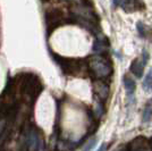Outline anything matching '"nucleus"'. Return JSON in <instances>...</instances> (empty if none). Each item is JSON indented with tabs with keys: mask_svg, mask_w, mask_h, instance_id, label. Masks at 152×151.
I'll list each match as a JSON object with an SVG mask.
<instances>
[{
	"mask_svg": "<svg viewBox=\"0 0 152 151\" xmlns=\"http://www.w3.org/2000/svg\"><path fill=\"white\" fill-rule=\"evenodd\" d=\"M69 18L67 14L60 8H50L45 14V22L47 25L48 33L50 34L52 31H55L57 27L63 25L64 23Z\"/></svg>",
	"mask_w": 152,
	"mask_h": 151,
	"instance_id": "nucleus-1",
	"label": "nucleus"
},
{
	"mask_svg": "<svg viewBox=\"0 0 152 151\" xmlns=\"http://www.w3.org/2000/svg\"><path fill=\"white\" fill-rule=\"evenodd\" d=\"M90 68L96 77H107L111 74V65L101 55L93 56L90 59Z\"/></svg>",
	"mask_w": 152,
	"mask_h": 151,
	"instance_id": "nucleus-2",
	"label": "nucleus"
},
{
	"mask_svg": "<svg viewBox=\"0 0 152 151\" xmlns=\"http://www.w3.org/2000/svg\"><path fill=\"white\" fill-rule=\"evenodd\" d=\"M114 4L116 6L123 8L125 12H128V13L140 10L141 8L144 7L142 0H114Z\"/></svg>",
	"mask_w": 152,
	"mask_h": 151,
	"instance_id": "nucleus-3",
	"label": "nucleus"
},
{
	"mask_svg": "<svg viewBox=\"0 0 152 151\" xmlns=\"http://www.w3.org/2000/svg\"><path fill=\"white\" fill-rule=\"evenodd\" d=\"M109 48V43H108L107 39L103 38V37H98V39L94 41V44H93V51L99 54V55H102L104 54L106 51L108 50Z\"/></svg>",
	"mask_w": 152,
	"mask_h": 151,
	"instance_id": "nucleus-4",
	"label": "nucleus"
},
{
	"mask_svg": "<svg viewBox=\"0 0 152 151\" xmlns=\"http://www.w3.org/2000/svg\"><path fill=\"white\" fill-rule=\"evenodd\" d=\"M131 72L139 78L142 77L143 72H144V64H143V62H141L139 58L134 59L133 63L131 64Z\"/></svg>",
	"mask_w": 152,
	"mask_h": 151,
	"instance_id": "nucleus-5",
	"label": "nucleus"
},
{
	"mask_svg": "<svg viewBox=\"0 0 152 151\" xmlns=\"http://www.w3.org/2000/svg\"><path fill=\"white\" fill-rule=\"evenodd\" d=\"M94 92L101 99H106L109 95V88L103 82L96 81V82H94Z\"/></svg>",
	"mask_w": 152,
	"mask_h": 151,
	"instance_id": "nucleus-6",
	"label": "nucleus"
},
{
	"mask_svg": "<svg viewBox=\"0 0 152 151\" xmlns=\"http://www.w3.org/2000/svg\"><path fill=\"white\" fill-rule=\"evenodd\" d=\"M39 142H40V140H38L37 133L34 132V131H32V132L28 134V138H27V145H28L30 150L31 151L37 150L39 147Z\"/></svg>",
	"mask_w": 152,
	"mask_h": 151,
	"instance_id": "nucleus-7",
	"label": "nucleus"
},
{
	"mask_svg": "<svg viewBox=\"0 0 152 151\" xmlns=\"http://www.w3.org/2000/svg\"><path fill=\"white\" fill-rule=\"evenodd\" d=\"M124 85H125V89H126L128 95H133L135 89H136V84H135L133 78H131V77H128V76H125V77H124Z\"/></svg>",
	"mask_w": 152,
	"mask_h": 151,
	"instance_id": "nucleus-8",
	"label": "nucleus"
},
{
	"mask_svg": "<svg viewBox=\"0 0 152 151\" xmlns=\"http://www.w3.org/2000/svg\"><path fill=\"white\" fill-rule=\"evenodd\" d=\"M143 89L146 91H150L152 90V68L149 70V73L146 74L145 80L143 82Z\"/></svg>",
	"mask_w": 152,
	"mask_h": 151,
	"instance_id": "nucleus-9",
	"label": "nucleus"
},
{
	"mask_svg": "<svg viewBox=\"0 0 152 151\" xmlns=\"http://www.w3.org/2000/svg\"><path fill=\"white\" fill-rule=\"evenodd\" d=\"M151 117H152V108L150 106H146L145 109H144V114H143V122L144 123L150 122Z\"/></svg>",
	"mask_w": 152,
	"mask_h": 151,
	"instance_id": "nucleus-10",
	"label": "nucleus"
},
{
	"mask_svg": "<svg viewBox=\"0 0 152 151\" xmlns=\"http://www.w3.org/2000/svg\"><path fill=\"white\" fill-rule=\"evenodd\" d=\"M137 31H139V34L142 38L145 37V26L143 25L142 22H139V23H137Z\"/></svg>",
	"mask_w": 152,
	"mask_h": 151,
	"instance_id": "nucleus-11",
	"label": "nucleus"
},
{
	"mask_svg": "<svg viewBox=\"0 0 152 151\" xmlns=\"http://www.w3.org/2000/svg\"><path fill=\"white\" fill-rule=\"evenodd\" d=\"M95 144H96V139H93V140L90 142L89 144H88L86 147H85V148H84V150H83V151H91L92 149H93V148H94Z\"/></svg>",
	"mask_w": 152,
	"mask_h": 151,
	"instance_id": "nucleus-12",
	"label": "nucleus"
},
{
	"mask_svg": "<svg viewBox=\"0 0 152 151\" xmlns=\"http://www.w3.org/2000/svg\"><path fill=\"white\" fill-rule=\"evenodd\" d=\"M148 59H149V54L144 50L143 51V64H144V65L148 63Z\"/></svg>",
	"mask_w": 152,
	"mask_h": 151,
	"instance_id": "nucleus-13",
	"label": "nucleus"
},
{
	"mask_svg": "<svg viewBox=\"0 0 152 151\" xmlns=\"http://www.w3.org/2000/svg\"><path fill=\"white\" fill-rule=\"evenodd\" d=\"M98 151H106V144H101L100 149H99Z\"/></svg>",
	"mask_w": 152,
	"mask_h": 151,
	"instance_id": "nucleus-14",
	"label": "nucleus"
},
{
	"mask_svg": "<svg viewBox=\"0 0 152 151\" xmlns=\"http://www.w3.org/2000/svg\"><path fill=\"white\" fill-rule=\"evenodd\" d=\"M42 2H49V1H51V0H41Z\"/></svg>",
	"mask_w": 152,
	"mask_h": 151,
	"instance_id": "nucleus-15",
	"label": "nucleus"
}]
</instances>
